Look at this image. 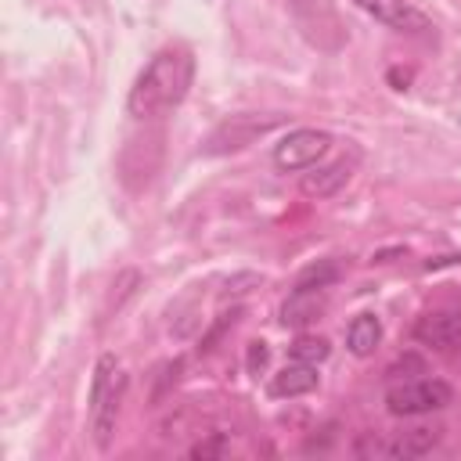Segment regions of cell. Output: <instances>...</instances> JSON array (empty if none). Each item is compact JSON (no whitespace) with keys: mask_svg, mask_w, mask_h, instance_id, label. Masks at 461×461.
Returning <instances> with one entry per match:
<instances>
[{"mask_svg":"<svg viewBox=\"0 0 461 461\" xmlns=\"http://www.w3.org/2000/svg\"><path fill=\"white\" fill-rule=\"evenodd\" d=\"M436 443H439V432H436V429H411V432H403V436L393 439V443H371V447H357V450H360V454H364V450H371V454H389V457H421V454H429Z\"/></svg>","mask_w":461,"mask_h":461,"instance_id":"cell-11","label":"cell"},{"mask_svg":"<svg viewBox=\"0 0 461 461\" xmlns=\"http://www.w3.org/2000/svg\"><path fill=\"white\" fill-rule=\"evenodd\" d=\"M317 389V367L313 364H299V360H288L274 378H270V396H306Z\"/></svg>","mask_w":461,"mask_h":461,"instance_id":"cell-10","label":"cell"},{"mask_svg":"<svg viewBox=\"0 0 461 461\" xmlns=\"http://www.w3.org/2000/svg\"><path fill=\"white\" fill-rule=\"evenodd\" d=\"M285 115H230V119H223L220 126H216V133L209 137V151H234V148H245L249 140H256V137H263L267 130H274L277 122H281Z\"/></svg>","mask_w":461,"mask_h":461,"instance_id":"cell-6","label":"cell"},{"mask_svg":"<svg viewBox=\"0 0 461 461\" xmlns=\"http://www.w3.org/2000/svg\"><path fill=\"white\" fill-rule=\"evenodd\" d=\"M227 450H230L227 432H212L209 439H202V443H194V447H191V457H223Z\"/></svg>","mask_w":461,"mask_h":461,"instance_id":"cell-15","label":"cell"},{"mask_svg":"<svg viewBox=\"0 0 461 461\" xmlns=\"http://www.w3.org/2000/svg\"><path fill=\"white\" fill-rule=\"evenodd\" d=\"M331 137L324 130H313V126H299L292 133H285L277 144H274V166L285 169V173H299V169H310L317 166V158H324Z\"/></svg>","mask_w":461,"mask_h":461,"instance_id":"cell-4","label":"cell"},{"mask_svg":"<svg viewBox=\"0 0 461 461\" xmlns=\"http://www.w3.org/2000/svg\"><path fill=\"white\" fill-rule=\"evenodd\" d=\"M194 83V54L184 43H169L148 58L140 76L130 86L126 112L133 119H158L184 104L187 90Z\"/></svg>","mask_w":461,"mask_h":461,"instance_id":"cell-1","label":"cell"},{"mask_svg":"<svg viewBox=\"0 0 461 461\" xmlns=\"http://www.w3.org/2000/svg\"><path fill=\"white\" fill-rule=\"evenodd\" d=\"M122 396H126V371H122V364L115 360V353H101L97 364H94L90 411H86L94 443H97L101 450H108V443H112V436H115V421H119Z\"/></svg>","mask_w":461,"mask_h":461,"instance_id":"cell-2","label":"cell"},{"mask_svg":"<svg viewBox=\"0 0 461 461\" xmlns=\"http://www.w3.org/2000/svg\"><path fill=\"white\" fill-rule=\"evenodd\" d=\"M414 339L439 353H461V313H447V310L425 313L414 324Z\"/></svg>","mask_w":461,"mask_h":461,"instance_id":"cell-7","label":"cell"},{"mask_svg":"<svg viewBox=\"0 0 461 461\" xmlns=\"http://www.w3.org/2000/svg\"><path fill=\"white\" fill-rule=\"evenodd\" d=\"M328 353H331V346H328V339H321V335H299V339L292 342V349H288L292 360H299V364H313V367L324 364Z\"/></svg>","mask_w":461,"mask_h":461,"instance_id":"cell-13","label":"cell"},{"mask_svg":"<svg viewBox=\"0 0 461 461\" xmlns=\"http://www.w3.org/2000/svg\"><path fill=\"white\" fill-rule=\"evenodd\" d=\"M454 400V389L443 378H411L400 385H389L385 393V411L396 418H418L429 411H439Z\"/></svg>","mask_w":461,"mask_h":461,"instance_id":"cell-3","label":"cell"},{"mask_svg":"<svg viewBox=\"0 0 461 461\" xmlns=\"http://www.w3.org/2000/svg\"><path fill=\"white\" fill-rule=\"evenodd\" d=\"M335 277H339V267H335V263H313V267H306V270L299 274L295 285H306V288H328Z\"/></svg>","mask_w":461,"mask_h":461,"instance_id":"cell-14","label":"cell"},{"mask_svg":"<svg viewBox=\"0 0 461 461\" xmlns=\"http://www.w3.org/2000/svg\"><path fill=\"white\" fill-rule=\"evenodd\" d=\"M324 310V288H306V285H295L281 306V324L285 328H303L310 324L317 313Z\"/></svg>","mask_w":461,"mask_h":461,"instance_id":"cell-9","label":"cell"},{"mask_svg":"<svg viewBox=\"0 0 461 461\" xmlns=\"http://www.w3.org/2000/svg\"><path fill=\"white\" fill-rule=\"evenodd\" d=\"M364 14H371L375 22L396 29V32H407V36H425L432 32V22L425 18V11H418L411 0H353Z\"/></svg>","mask_w":461,"mask_h":461,"instance_id":"cell-5","label":"cell"},{"mask_svg":"<svg viewBox=\"0 0 461 461\" xmlns=\"http://www.w3.org/2000/svg\"><path fill=\"white\" fill-rule=\"evenodd\" d=\"M378 342H382V321L375 313H357L346 324V349L353 357H371Z\"/></svg>","mask_w":461,"mask_h":461,"instance_id":"cell-12","label":"cell"},{"mask_svg":"<svg viewBox=\"0 0 461 461\" xmlns=\"http://www.w3.org/2000/svg\"><path fill=\"white\" fill-rule=\"evenodd\" d=\"M353 169H357V151H353L349 158H335V162L317 166L313 173H306V176H303V191H306L310 198H328V194H335V191L353 176Z\"/></svg>","mask_w":461,"mask_h":461,"instance_id":"cell-8","label":"cell"},{"mask_svg":"<svg viewBox=\"0 0 461 461\" xmlns=\"http://www.w3.org/2000/svg\"><path fill=\"white\" fill-rule=\"evenodd\" d=\"M267 357H270L267 342H249V371H263Z\"/></svg>","mask_w":461,"mask_h":461,"instance_id":"cell-16","label":"cell"}]
</instances>
